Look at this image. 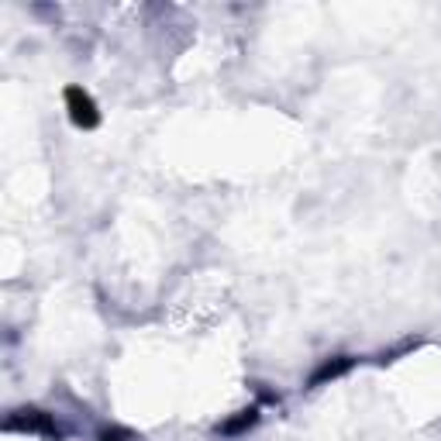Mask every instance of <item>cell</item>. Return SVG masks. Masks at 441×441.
<instances>
[{
    "label": "cell",
    "mask_w": 441,
    "mask_h": 441,
    "mask_svg": "<svg viewBox=\"0 0 441 441\" xmlns=\"http://www.w3.org/2000/svg\"><path fill=\"white\" fill-rule=\"evenodd\" d=\"M69 100H73V117L80 121V124H93L97 121V114H93V104L87 100V97H80V90H69Z\"/></svg>",
    "instance_id": "obj_1"
}]
</instances>
